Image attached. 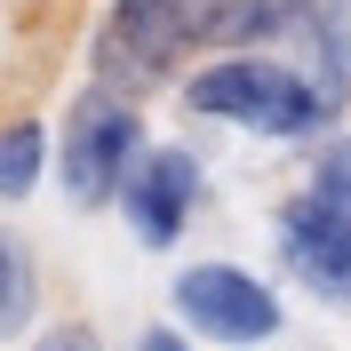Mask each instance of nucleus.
I'll list each match as a JSON object with an SVG mask.
<instances>
[{
    "mask_svg": "<svg viewBox=\"0 0 351 351\" xmlns=\"http://www.w3.org/2000/svg\"><path fill=\"white\" fill-rule=\"evenodd\" d=\"M176 88H184L192 120H223L240 136H271V144H319V136H335L328 96L311 88V72L295 56H208Z\"/></svg>",
    "mask_w": 351,
    "mask_h": 351,
    "instance_id": "nucleus-1",
    "label": "nucleus"
},
{
    "mask_svg": "<svg viewBox=\"0 0 351 351\" xmlns=\"http://www.w3.org/2000/svg\"><path fill=\"white\" fill-rule=\"evenodd\" d=\"M271 247H280V271L304 295L351 311V136L343 128L311 144L304 184L271 216Z\"/></svg>",
    "mask_w": 351,
    "mask_h": 351,
    "instance_id": "nucleus-2",
    "label": "nucleus"
},
{
    "mask_svg": "<svg viewBox=\"0 0 351 351\" xmlns=\"http://www.w3.org/2000/svg\"><path fill=\"white\" fill-rule=\"evenodd\" d=\"M208 8L216 0H112L88 32V80L112 96H152L184 80V56H208Z\"/></svg>",
    "mask_w": 351,
    "mask_h": 351,
    "instance_id": "nucleus-3",
    "label": "nucleus"
},
{
    "mask_svg": "<svg viewBox=\"0 0 351 351\" xmlns=\"http://www.w3.org/2000/svg\"><path fill=\"white\" fill-rule=\"evenodd\" d=\"M144 152H152V136H144V104L136 96H112L96 80L72 88L64 128H56V176H64V199L80 216L120 208V192H128V176H136Z\"/></svg>",
    "mask_w": 351,
    "mask_h": 351,
    "instance_id": "nucleus-4",
    "label": "nucleus"
},
{
    "mask_svg": "<svg viewBox=\"0 0 351 351\" xmlns=\"http://www.w3.org/2000/svg\"><path fill=\"white\" fill-rule=\"evenodd\" d=\"M168 304H176V328L199 335V343H223V351H256L271 343V335L287 328V304H280V287L256 280L247 263H184L168 287Z\"/></svg>",
    "mask_w": 351,
    "mask_h": 351,
    "instance_id": "nucleus-5",
    "label": "nucleus"
},
{
    "mask_svg": "<svg viewBox=\"0 0 351 351\" xmlns=\"http://www.w3.org/2000/svg\"><path fill=\"white\" fill-rule=\"evenodd\" d=\"M199 199H208V168H199V152H192V144H152V152L136 160L128 192H120V223H128L136 247L168 256V247L192 232Z\"/></svg>",
    "mask_w": 351,
    "mask_h": 351,
    "instance_id": "nucleus-6",
    "label": "nucleus"
},
{
    "mask_svg": "<svg viewBox=\"0 0 351 351\" xmlns=\"http://www.w3.org/2000/svg\"><path fill=\"white\" fill-rule=\"evenodd\" d=\"M319 0H216L208 8V56H271L304 48Z\"/></svg>",
    "mask_w": 351,
    "mask_h": 351,
    "instance_id": "nucleus-7",
    "label": "nucleus"
},
{
    "mask_svg": "<svg viewBox=\"0 0 351 351\" xmlns=\"http://www.w3.org/2000/svg\"><path fill=\"white\" fill-rule=\"evenodd\" d=\"M304 72H311V88L328 96V112L343 120L351 112V0H319V8H311Z\"/></svg>",
    "mask_w": 351,
    "mask_h": 351,
    "instance_id": "nucleus-8",
    "label": "nucleus"
},
{
    "mask_svg": "<svg viewBox=\"0 0 351 351\" xmlns=\"http://www.w3.org/2000/svg\"><path fill=\"white\" fill-rule=\"evenodd\" d=\"M40 335V256L16 223H0V343Z\"/></svg>",
    "mask_w": 351,
    "mask_h": 351,
    "instance_id": "nucleus-9",
    "label": "nucleus"
},
{
    "mask_svg": "<svg viewBox=\"0 0 351 351\" xmlns=\"http://www.w3.org/2000/svg\"><path fill=\"white\" fill-rule=\"evenodd\" d=\"M48 160H56V136H48L32 112L0 120V199H32L40 176H48Z\"/></svg>",
    "mask_w": 351,
    "mask_h": 351,
    "instance_id": "nucleus-10",
    "label": "nucleus"
},
{
    "mask_svg": "<svg viewBox=\"0 0 351 351\" xmlns=\"http://www.w3.org/2000/svg\"><path fill=\"white\" fill-rule=\"evenodd\" d=\"M24 351H104V335L88 328V319H48V328L32 335Z\"/></svg>",
    "mask_w": 351,
    "mask_h": 351,
    "instance_id": "nucleus-11",
    "label": "nucleus"
},
{
    "mask_svg": "<svg viewBox=\"0 0 351 351\" xmlns=\"http://www.w3.org/2000/svg\"><path fill=\"white\" fill-rule=\"evenodd\" d=\"M128 351H199V343H192L184 328H168V319H160V328H136V335H128Z\"/></svg>",
    "mask_w": 351,
    "mask_h": 351,
    "instance_id": "nucleus-12",
    "label": "nucleus"
},
{
    "mask_svg": "<svg viewBox=\"0 0 351 351\" xmlns=\"http://www.w3.org/2000/svg\"><path fill=\"white\" fill-rule=\"evenodd\" d=\"M32 8H40V0H32Z\"/></svg>",
    "mask_w": 351,
    "mask_h": 351,
    "instance_id": "nucleus-13",
    "label": "nucleus"
}]
</instances>
